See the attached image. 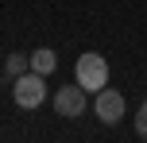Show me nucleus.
<instances>
[{"label":"nucleus","mask_w":147,"mask_h":143,"mask_svg":"<svg viewBox=\"0 0 147 143\" xmlns=\"http://www.w3.org/2000/svg\"><path fill=\"white\" fill-rule=\"evenodd\" d=\"M93 112H97V120L101 124H120L124 120V97H120L116 89H109V85H105V89H97L93 93Z\"/></svg>","instance_id":"7ed1b4c3"},{"label":"nucleus","mask_w":147,"mask_h":143,"mask_svg":"<svg viewBox=\"0 0 147 143\" xmlns=\"http://www.w3.org/2000/svg\"><path fill=\"white\" fill-rule=\"evenodd\" d=\"M74 77H78V85H81L85 93H97V89L109 85V62H105L101 54L85 50V54L78 58V66H74Z\"/></svg>","instance_id":"f257e3e1"},{"label":"nucleus","mask_w":147,"mask_h":143,"mask_svg":"<svg viewBox=\"0 0 147 143\" xmlns=\"http://www.w3.org/2000/svg\"><path fill=\"white\" fill-rule=\"evenodd\" d=\"M54 66H58V54L51 50V46H39V50H31V70L35 74H54Z\"/></svg>","instance_id":"39448f33"},{"label":"nucleus","mask_w":147,"mask_h":143,"mask_svg":"<svg viewBox=\"0 0 147 143\" xmlns=\"http://www.w3.org/2000/svg\"><path fill=\"white\" fill-rule=\"evenodd\" d=\"M12 101H16L20 108H39V105L47 101V77L35 74V70L12 77Z\"/></svg>","instance_id":"f03ea898"},{"label":"nucleus","mask_w":147,"mask_h":143,"mask_svg":"<svg viewBox=\"0 0 147 143\" xmlns=\"http://www.w3.org/2000/svg\"><path fill=\"white\" fill-rule=\"evenodd\" d=\"M27 70H31V54L16 50V54L4 58V74H8V77H20V74H27Z\"/></svg>","instance_id":"423d86ee"},{"label":"nucleus","mask_w":147,"mask_h":143,"mask_svg":"<svg viewBox=\"0 0 147 143\" xmlns=\"http://www.w3.org/2000/svg\"><path fill=\"white\" fill-rule=\"evenodd\" d=\"M136 136H140V139H147V101L136 108Z\"/></svg>","instance_id":"0eeeda50"},{"label":"nucleus","mask_w":147,"mask_h":143,"mask_svg":"<svg viewBox=\"0 0 147 143\" xmlns=\"http://www.w3.org/2000/svg\"><path fill=\"white\" fill-rule=\"evenodd\" d=\"M54 112H58L62 120L85 116V89H81V85H62V89L54 93Z\"/></svg>","instance_id":"20e7f679"}]
</instances>
